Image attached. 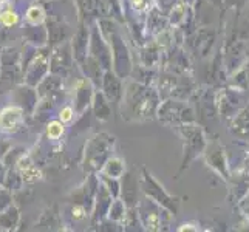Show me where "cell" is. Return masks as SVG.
<instances>
[{"instance_id": "obj_46", "label": "cell", "mask_w": 249, "mask_h": 232, "mask_svg": "<svg viewBox=\"0 0 249 232\" xmlns=\"http://www.w3.org/2000/svg\"><path fill=\"white\" fill-rule=\"evenodd\" d=\"M153 0H127V5L124 6V11L145 16L150 8H153Z\"/></svg>"}, {"instance_id": "obj_10", "label": "cell", "mask_w": 249, "mask_h": 232, "mask_svg": "<svg viewBox=\"0 0 249 232\" xmlns=\"http://www.w3.org/2000/svg\"><path fill=\"white\" fill-rule=\"evenodd\" d=\"M136 212H138V218L142 226V231H150V232L169 229L170 221L174 218V215L167 209H164L153 200L147 198L145 195H142L138 204H136Z\"/></svg>"}, {"instance_id": "obj_45", "label": "cell", "mask_w": 249, "mask_h": 232, "mask_svg": "<svg viewBox=\"0 0 249 232\" xmlns=\"http://www.w3.org/2000/svg\"><path fill=\"white\" fill-rule=\"evenodd\" d=\"M67 132V125L59 121V119H51L45 125V138L50 141H59L64 138V135Z\"/></svg>"}, {"instance_id": "obj_56", "label": "cell", "mask_w": 249, "mask_h": 232, "mask_svg": "<svg viewBox=\"0 0 249 232\" xmlns=\"http://www.w3.org/2000/svg\"><path fill=\"white\" fill-rule=\"evenodd\" d=\"M0 135H2V132H0Z\"/></svg>"}, {"instance_id": "obj_40", "label": "cell", "mask_w": 249, "mask_h": 232, "mask_svg": "<svg viewBox=\"0 0 249 232\" xmlns=\"http://www.w3.org/2000/svg\"><path fill=\"white\" fill-rule=\"evenodd\" d=\"M64 212H65L64 217H67L70 220V223H74V225H79V223H85V221L90 223V211L87 208H84L82 204L68 201Z\"/></svg>"}, {"instance_id": "obj_51", "label": "cell", "mask_w": 249, "mask_h": 232, "mask_svg": "<svg viewBox=\"0 0 249 232\" xmlns=\"http://www.w3.org/2000/svg\"><path fill=\"white\" fill-rule=\"evenodd\" d=\"M248 2H249V0H223V8H225V10L232 8V10L240 13L246 6Z\"/></svg>"}, {"instance_id": "obj_17", "label": "cell", "mask_w": 249, "mask_h": 232, "mask_svg": "<svg viewBox=\"0 0 249 232\" xmlns=\"http://www.w3.org/2000/svg\"><path fill=\"white\" fill-rule=\"evenodd\" d=\"M94 90H96V87L81 73V76L73 84V99H71L73 101L71 106L74 107L78 116H82L90 108Z\"/></svg>"}, {"instance_id": "obj_37", "label": "cell", "mask_w": 249, "mask_h": 232, "mask_svg": "<svg viewBox=\"0 0 249 232\" xmlns=\"http://www.w3.org/2000/svg\"><path fill=\"white\" fill-rule=\"evenodd\" d=\"M20 23V14L17 13L13 0H0V27L16 28Z\"/></svg>"}, {"instance_id": "obj_18", "label": "cell", "mask_w": 249, "mask_h": 232, "mask_svg": "<svg viewBox=\"0 0 249 232\" xmlns=\"http://www.w3.org/2000/svg\"><path fill=\"white\" fill-rule=\"evenodd\" d=\"M25 123H27V115L19 106L10 104L0 108V132L2 133H19L25 128Z\"/></svg>"}, {"instance_id": "obj_41", "label": "cell", "mask_w": 249, "mask_h": 232, "mask_svg": "<svg viewBox=\"0 0 249 232\" xmlns=\"http://www.w3.org/2000/svg\"><path fill=\"white\" fill-rule=\"evenodd\" d=\"M106 17H111L124 25V3L123 0H101Z\"/></svg>"}, {"instance_id": "obj_5", "label": "cell", "mask_w": 249, "mask_h": 232, "mask_svg": "<svg viewBox=\"0 0 249 232\" xmlns=\"http://www.w3.org/2000/svg\"><path fill=\"white\" fill-rule=\"evenodd\" d=\"M155 87L161 101L162 99H187L191 101L198 85L192 74H177L169 71H160Z\"/></svg>"}, {"instance_id": "obj_29", "label": "cell", "mask_w": 249, "mask_h": 232, "mask_svg": "<svg viewBox=\"0 0 249 232\" xmlns=\"http://www.w3.org/2000/svg\"><path fill=\"white\" fill-rule=\"evenodd\" d=\"M145 34H147V40L158 36L160 33L166 31L167 28H170L167 16L162 14L160 10H157L155 6L150 8V10L145 13Z\"/></svg>"}, {"instance_id": "obj_44", "label": "cell", "mask_w": 249, "mask_h": 232, "mask_svg": "<svg viewBox=\"0 0 249 232\" xmlns=\"http://www.w3.org/2000/svg\"><path fill=\"white\" fill-rule=\"evenodd\" d=\"M125 214H127V206L125 203L119 198H113V201H111L110 208H108V212H107V218L115 221V223H119V225L123 226V221L125 218ZM124 231V229H123Z\"/></svg>"}, {"instance_id": "obj_21", "label": "cell", "mask_w": 249, "mask_h": 232, "mask_svg": "<svg viewBox=\"0 0 249 232\" xmlns=\"http://www.w3.org/2000/svg\"><path fill=\"white\" fill-rule=\"evenodd\" d=\"M99 90L106 94V98L110 101L111 106L119 108L124 93V79H121L113 70H107L104 71V76H102Z\"/></svg>"}, {"instance_id": "obj_48", "label": "cell", "mask_w": 249, "mask_h": 232, "mask_svg": "<svg viewBox=\"0 0 249 232\" xmlns=\"http://www.w3.org/2000/svg\"><path fill=\"white\" fill-rule=\"evenodd\" d=\"M76 116H78V113H76V110H74V107L71 104L62 106L61 108L57 110V115H56V118L59 119V121H62L65 125L71 124L76 119Z\"/></svg>"}, {"instance_id": "obj_47", "label": "cell", "mask_w": 249, "mask_h": 232, "mask_svg": "<svg viewBox=\"0 0 249 232\" xmlns=\"http://www.w3.org/2000/svg\"><path fill=\"white\" fill-rule=\"evenodd\" d=\"M98 178H99V183L113 195V198H118L119 192H121V178H111L104 174H98Z\"/></svg>"}, {"instance_id": "obj_30", "label": "cell", "mask_w": 249, "mask_h": 232, "mask_svg": "<svg viewBox=\"0 0 249 232\" xmlns=\"http://www.w3.org/2000/svg\"><path fill=\"white\" fill-rule=\"evenodd\" d=\"M228 125L232 136L242 141H249V104L240 108Z\"/></svg>"}, {"instance_id": "obj_54", "label": "cell", "mask_w": 249, "mask_h": 232, "mask_svg": "<svg viewBox=\"0 0 249 232\" xmlns=\"http://www.w3.org/2000/svg\"><path fill=\"white\" fill-rule=\"evenodd\" d=\"M206 2L208 3H211L212 6H215V8H218V10H225V8H223V0H206Z\"/></svg>"}, {"instance_id": "obj_36", "label": "cell", "mask_w": 249, "mask_h": 232, "mask_svg": "<svg viewBox=\"0 0 249 232\" xmlns=\"http://www.w3.org/2000/svg\"><path fill=\"white\" fill-rule=\"evenodd\" d=\"M20 209L13 203L11 206H8L6 209L0 212V231L2 232H11L17 231L20 226Z\"/></svg>"}, {"instance_id": "obj_22", "label": "cell", "mask_w": 249, "mask_h": 232, "mask_svg": "<svg viewBox=\"0 0 249 232\" xmlns=\"http://www.w3.org/2000/svg\"><path fill=\"white\" fill-rule=\"evenodd\" d=\"M248 164L238 167L228 178L229 186H231L229 200L232 203H240L249 195V166Z\"/></svg>"}, {"instance_id": "obj_55", "label": "cell", "mask_w": 249, "mask_h": 232, "mask_svg": "<svg viewBox=\"0 0 249 232\" xmlns=\"http://www.w3.org/2000/svg\"><path fill=\"white\" fill-rule=\"evenodd\" d=\"M183 2H184L186 5H189V6H194V3L196 2V0H183Z\"/></svg>"}, {"instance_id": "obj_1", "label": "cell", "mask_w": 249, "mask_h": 232, "mask_svg": "<svg viewBox=\"0 0 249 232\" xmlns=\"http://www.w3.org/2000/svg\"><path fill=\"white\" fill-rule=\"evenodd\" d=\"M161 98L155 85L136 82L133 79L124 81V93L119 111L125 121L144 123L157 118V110Z\"/></svg>"}, {"instance_id": "obj_43", "label": "cell", "mask_w": 249, "mask_h": 232, "mask_svg": "<svg viewBox=\"0 0 249 232\" xmlns=\"http://www.w3.org/2000/svg\"><path fill=\"white\" fill-rule=\"evenodd\" d=\"M39 229H62V220H61V215H59V212L56 211V208H51V209H47L44 214H42V218L39 221Z\"/></svg>"}, {"instance_id": "obj_9", "label": "cell", "mask_w": 249, "mask_h": 232, "mask_svg": "<svg viewBox=\"0 0 249 232\" xmlns=\"http://www.w3.org/2000/svg\"><path fill=\"white\" fill-rule=\"evenodd\" d=\"M140 189H141L142 195H145L147 198L153 200L155 203H158L160 206H162L164 209H167L174 217L178 215L179 204H181V198H179V196L170 195L164 189V186H162L158 181V179L150 174L147 167L141 169Z\"/></svg>"}, {"instance_id": "obj_7", "label": "cell", "mask_w": 249, "mask_h": 232, "mask_svg": "<svg viewBox=\"0 0 249 232\" xmlns=\"http://www.w3.org/2000/svg\"><path fill=\"white\" fill-rule=\"evenodd\" d=\"M20 67L22 82L31 85V87H36L50 73V47H31V51L28 54L20 56Z\"/></svg>"}, {"instance_id": "obj_27", "label": "cell", "mask_w": 249, "mask_h": 232, "mask_svg": "<svg viewBox=\"0 0 249 232\" xmlns=\"http://www.w3.org/2000/svg\"><path fill=\"white\" fill-rule=\"evenodd\" d=\"M14 169L19 172L23 184H34L42 179V170L37 167L36 161L33 160L31 155L27 153V150H25L22 157L17 160Z\"/></svg>"}, {"instance_id": "obj_28", "label": "cell", "mask_w": 249, "mask_h": 232, "mask_svg": "<svg viewBox=\"0 0 249 232\" xmlns=\"http://www.w3.org/2000/svg\"><path fill=\"white\" fill-rule=\"evenodd\" d=\"M47 31H48V47H54L61 42L68 40L70 36V28H68V23L61 19V17H54V16H47Z\"/></svg>"}, {"instance_id": "obj_52", "label": "cell", "mask_w": 249, "mask_h": 232, "mask_svg": "<svg viewBox=\"0 0 249 232\" xmlns=\"http://www.w3.org/2000/svg\"><path fill=\"white\" fill-rule=\"evenodd\" d=\"M11 147H13L11 141H8L6 138H2V136H0V160H3V157L6 155V152L10 150Z\"/></svg>"}, {"instance_id": "obj_26", "label": "cell", "mask_w": 249, "mask_h": 232, "mask_svg": "<svg viewBox=\"0 0 249 232\" xmlns=\"http://www.w3.org/2000/svg\"><path fill=\"white\" fill-rule=\"evenodd\" d=\"M111 201H113V195L99 183L96 196H94V201H93L91 214H90V229L93 226H96L101 220L107 218V212H108Z\"/></svg>"}, {"instance_id": "obj_4", "label": "cell", "mask_w": 249, "mask_h": 232, "mask_svg": "<svg viewBox=\"0 0 249 232\" xmlns=\"http://www.w3.org/2000/svg\"><path fill=\"white\" fill-rule=\"evenodd\" d=\"M177 132L183 140V158L178 172L179 175L196 158L203 157V152L206 149V145H208V136H206V130L200 123L181 124L177 127Z\"/></svg>"}, {"instance_id": "obj_32", "label": "cell", "mask_w": 249, "mask_h": 232, "mask_svg": "<svg viewBox=\"0 0 249 232\" xmlns=\"http://www.w3.org/2000/svg\"><path fill=\"white\" fill-rule=\"evenodd\" d=\"M162 56V50L153 39H149L144 45L138 47V59L140 64L150 67V68H160Z\"/></svg>"}, {"instance_id": "obj_13", "label": "cell", "mask_w": 249, "mask_h": 232, "mask_svg": "<svg viewBox=\"0 0 249 232\" xmlns=\"http://www.w3.org/2000/svg\"><path fill=\"white\" fill-rule=\"evenodd\" d=\"M160 70L177 73V74H192L191 56L187 54V51L183 48V45L174 44L166 51H162Z\"/></svg>"}, {"instance_id": "obj_25", "label": "cell", "mask_w": 249, "mask_h": 232, "mask_svg": "<svg viewBox=\"0 0 249 232\" xmlns=\"http://www.w3.org/2000/svg\"><path fill=\"white\" fill-rule=\"evenodd\" d=\"M121 198L127 208H136L140 198H141V189H140V177L136 178L133 172H127L121 177Z\"/></svg>"}, {"instance_id": "obj_33", "label": "cell", "mask_w": 249, "mask_h": 232, "mask_svg": "<svg viewBox=\"0 0 249 232\" xmlns=\"http://www.w3.org/2000/svg\"><path fill=\"white\" fill-rule=\"evenodd\" d=\"M23 39L25 42L34 48H44L48 47V31L47 25H23Z\"/></svg>"}, {"instance_id": "obj_23", "label": "cell", "mask_w": 249, "mask_h": 232, "mask_svg": "<svg viewBox=\"0 0 249 232\" xmlns=\"http://www.w3.org/2000/svg\"><path fill=\"white\" fill-rule=\"evenodd\" d=\"M11 98H13V104L19 106L27 116L34 115V111H36V107H37V101H39L36 87H31V85L20 82L19 85H16L13 89Z\"/></svg>"}, {"instance_id": "obj_50", "label": "cell", "mask_w": 249, "mask_h": 232, "mask_svg": "<svg viewBox=\"0 0 249 232\" xmlns=\"http://www.w3.org/2000/svg\"><path fill=\"white\" fill-rule=\"evenodd\" d=\"M177 2H178V0H153V3H155L153 6H155L157 10H160L162 14L167 16L172 8L177 5Z\"/></svg>"}, {"instance_id": "obj_8", "label": "cell", "mask_w": 249, "mask_h": 232, "mask_svg": "<svg viewBox=\"0 0 249 232\" xmlns=\"http://www.w3.org/2000/svg\"><path fill=\"white\" fill-rule=\"evenodd\" d=\"M160 123L169 127H178L181 124L196 123L195 107L187 99H162L157 110Z\"/></svg>"}, {"instance_id": "obj_20", "label": "cell", "mask_w": 249, "mask_h": 232, "mask_svg": "<svg viewBox=\"0 0 249 232\" xmlns=\"http://www.w3.org/2000/svg\"><path fill=\"white\" fill-rule=\"evenodd\" d=\"M98 186H99L98 174H87V178L84 179V183L79 187H76L74 191L70 194L68 201L82 204L84 208H87L91 214V208H93L94 196H96Z\"/></svg>"}, {"instance_id": "obj_6", "label": "cell", "mask_w": 249, "mask_h": 232, "mask_svg": "<svg viewBox=\"0 0 249 232\" xmlns=\"http://www.w3.org/2000/svg\"><path fill=\"white\" fill-rule=\"evenodd\" d=\"M37 91V107L33 116L45 115L53 110L56 106L62 104L65 99V79L62 76H57L53 73H48L44 79L36 85Z\"/></svg>"}, {"instance_id": "obj_3", "label": "cell", "mask_w": 249, "mask_h": 232, "mask_svg": "<svg viewBox=\"0 0 249 232\" xmlns=\"http://www.w3.org/2000/svg\"><path fill=\"white\" fill-rule=\"evenodd\" d=\"M116 136L108 132H98L87 140L82 152L81 166L85 174H98L104 162L113 155Z\"/></svg>"}, {"instance_id": "obj_49", "label": "cell", "mask_w": 249, "mask_h": 232, "mask_svg": "<svg viewBox=\"0 0 249 232\" xmlns=\"http://www.w3.org/2000/svg\"><path fill=\"white\" fill-rule=\"evenodd\" d=\"M14 203V192L3 186H0V212Z\"/></svg>"}, {"instance_id": "obj_12", "label": "cell", "mask_w": 249, "mask_h": 232, "mask_svg": "<svg viewBox=\"0 0 249 232\" xmlns=\"http://www.w3.org/2000/svg\"><path fill=\"white\" fill-rule=\"evenodd\" d=\"M76 67H78V64L74 61L70 39L54 47H50V73L62 76L65 79Z\"/></svg>"}, {"instance_id": "obj_35", "label": "cell", "mask_w": 249, "mask_h": 232, "mask_svg": "<svg viewBox=\"0 0 249 232\" xmlns=\"http://www.w3.org/2000/svg\"><path fill=\"white\" fill-rule=\"evenodd\" d=\"M225 85H228L229 89H234L240 93H245V94L249 93V59L242 67L237 68L232 74L228 76V81Z\"/></svg>"}, {"instance_id": "obj_15", "label": "cell", "mask_w": 249, "mask_h": 232, "mask_svg": "<svg viewBox=\"0 0 249 232\" xmlns=\"http://www.w3.org/2000/svg\"><path fill=\"white\" fill-rule=\"evenodd\" d=\"M221 56L228 76L232 74L249 59V44L246 39L231 40L225 48H221Z\"/></svg>"}, {"instance_id": "obj_53", "label": "cell", "mask_w": 249, "mask_h": 232, "mask_svg": "<svg viewBox=\"0 0 249 232\" xmlns=\"http://www.w3.org/2000/svg\"><path fill=\"white\" fill-rule=\"evenodd\" d=\"M6 174H8V167L2 162V160H0V186L5 184V178H6Z\"/></svg>"}, {"instance_id": "obj_42", "label": "cell", "mask_w": 249, "mask_h": 232, "mask_svg": "<svg viewBox=\"0 0 249 232\" xmlns=\"http://www.w3.org/2000/svg\"><path fill=\"white\" fill-rule=\"evenodd\" d=\"M47 11L45 8L42 5H31L27 8V11H25V16H23V20L25 23L28 25H42L47 22Z\"/></svg>"}, {"instance_id": "obj_11", "label": "cell", "mask_w": 249, "mask_h": 232, "mask_svg": "<svg viewBox=\"0 0 249 232\" xmlns=\"http://www.w3.org/2000/svg\"><path fill=\"white\" fill-rule=\"evenodd\" d=\"M218 31L212 27H196L194 33L184 37L183 48L189 56H195L198 59H206L211 56V51L217 42Z\"/></svg>"}, {"instance_id": "obj_14", "label": "cell", "mask_w": 249, "mask_h": 232, "mask_svg": "<svg viewBox=\"0 0 249 232\" xmlns=\"http://www.w3.org/2000/svg\"><path fill=\"white\" fill-rule=\"evenodd\" d=\"M246 94L240 93L234 89H229L228 85L217 90V108L221 121L229 123L235 116L237 111L246 106Z\"/></svg>"}, {"instance_id": "obj_19", "label": "cell", "mask_w": 249, "mask_h": 232, "mask_svg": "<svg viewBox=\"0 0 249 232\" xmlns=\"http://www.w3.org/2000/svg\"><path fill=\"white\" fill-rule=\"evenodd\" d=\"M203 157L206 160V164H208L209 167H212L221 178H225L228 181V178L231 175V170L228 166L225 147H223L218 141H212V143L208 141V145H206V149L203 152Z\"/></svg>"}, {"instance_id": "obj_2", "label": "cell", "mask_w": 249, "mask_h": 232, "mask_svg": "<svg viewBox=\"0 0 249 232\" xmlns=\"http://www.w3.org/2000/svg\"><path fill=\"white\" fill-rule=\"evenodd\" d=\"M102 36L107 40L111 51V70H113L121 79H128L133 68V53L128 45V40L124 37L121 28V22H118L111 17H99L96 20Z\"/></svg>"}, {"instance_id": "obj_34", "label": "cell", "mask_w": 249, "mask_h": 232, "mask_svg": "<svg viewBox=\"0 0 249 232\" xmlns=\"http://www.w3.org/2000/svg\"><path fill=\"white\" fill-rule=\"evenodd\" d=\"M76 8H78V16L81 20L87 23L96 22L99 17H104L101 0H74Z\"/></svg>"}, {"instance_id": "obj_39", "label": "cell", "mask_w": 249, "mask_h": 232, "mask_svg": "<svg viewBox=\"0 0 249 232\" xmlns=\"http://www.w3.org/2000/svg\"><path fill=\"white\" fill-rule=\"evenodd\" d=\"M125 170H127V167H125V160L113 153L104 162V166H102V169L98 172V174H104V175L111 177V178H121L125 174Z\"/></svg>"}, {"instance_id": "obj_38", "label": "cell", "mask_w": 249, "mask_h": 232, "mask_svg": "<svg viewBox=\"0 0 249 232\" xmlns=\"http://www.w3.org/2000/svg\"><path fill=\"white\" fill-rule=\"evenodd\" d=\"M158 74H160L158 68H150L142 64H133L132 73H130V77H128V79H133L136 82L147 84V85H155Z\"/></svg>"}, {"instance_id": "obj_24", "label": "cell", "mask_w": 249, "mask_h": 232, "mask_svg": "<svg viewBox=\"0 0 249 232\" xmlns=\"http://www.w3.org/2000/svg\"><path fill=\"white\" fill-rule=\"evenodd\" d=\"M90 25L91 23H87L85 20L79 19L78 30H76L70 37V45L73 50V56H74L76 64L82 62V59L87 56L89 40H90Z\"/></svg>"}, {"instance_id": "obj_31", "label": "cell", "mask_w": 249, "mask_h": 232, "mask_svg": "<svg viewBox=\"0 0 249 232\" xmlns=\"http://www.w3.org/2000/svg\"><path fill=\"white\" fill-rule=\"evenodd\" d=\"M90 108L93 111V116L96 118L99 123H107L113 118V106L110 104V101L106 98V94L99 89L94 90Z\"/></svg>"}, {"instance_id": "obj_16", "label": "cell", "mask_w": 249, "mask_h": 232, "mask_svg": "<svg viewBox=\"0 0 249 232\" xmlns=\"http://www.w3.org/2000/svg\"><path fill=\"white\" fill-rule=\"evenodd\" d=\"M87 54L91 56L93 59H96L106 71L111 70V51L96 22H93L90 25V40H89Z\"/></svg>"}]
</instances>
